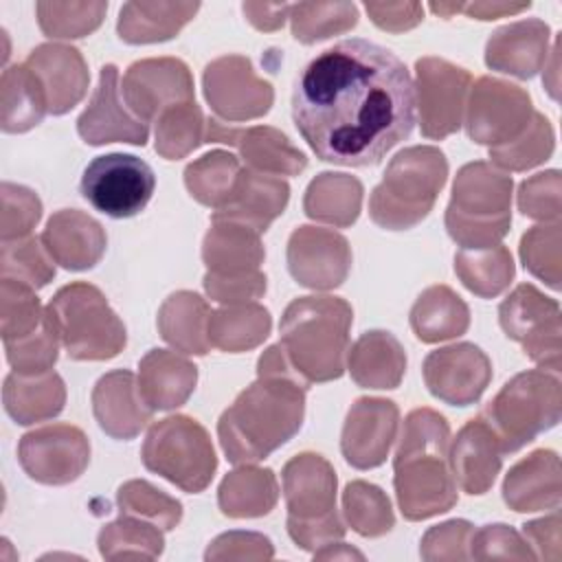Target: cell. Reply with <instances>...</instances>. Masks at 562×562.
Here are the masks:
<instances>
[{"label": "cell", "instance_id": "cell-16", "mask_svg": "<svg viewBox=\"0 0 562 562\" xmlns=\"http://www.w3.org/2000/svg\"><path fill=\"white\" fill-rule=\"evenodd\" d=\"M18 461L33 481L66 485L77 481L88 468L90 441L77 426L48 424L22 435Z\"/></svg>", "mask_w": 562, "mask_h": 562}, {"label": "cell", "instance_id": "cell-59", "mask_svg": "<svg viewBox=\"0 0 562 562\" xmlns=\"http://www.w3.org/2000/svg\"><path fill=\"white\" fill-rule=\"evenodd\" d=\"M364 11L378 29L389 33L408 31L424 18V7L419 2H364Z\"/></svg>", "mask_w": 562, "mask_h": 562}, {"label": "cell", "instance_id": "cell-20", "mask_svg": "<svg viewBox=\"0 0 562 562\" xmlns=\"http://www.w3.org/2000/svg\"><path fill=\"white\" fill-rule=\"evenodd\" d=\"M285 259L299 285L331 290L349 274L351 248L340 233L305 224L290 235Z\"/></svg>", "mask_w": 562, "mask_h": 562}, {"label": "cell", "instance_id": "cell-25", "mask_svg": "<svg viewBox=\"0 0 562 562\" xmlns=\"http://www.w3.org/2000/svg\"><path fill=\"white\" fill-rule=\"evenodd\" d=\"M92 413L99 428L112 439H134L154 411L143 402L132 371L116 369L101 375L92 389Z\"/></svg>", "mask_w": 562, "mask_h": 562}, {"label": "cell", "instance_id": "cell-37", "mask_svg": "<svg viewBox=\"0 0 562 562\" xmlns=\"http://www.w3.org/2000/svg\"><path fill=\"white\" fill-rule=\"evenodd\" d=\"M48 112L44 88L26 64L9 66L0 81V127L7 134L29 132Z\"/></svg>", "mask_w": 562, "mask_h": 562}, {"label": "cell", "instance_id": "cell-47", "mask_svg": "<svg viewBox=\"0 0 562 562\" xmlns=\"http://www.w3.org/2000/svg\"><path fill=\"white\" fill-rule=\"evenodd\" d=\"M553 140L555 136L549 119L540 112H533L529 125L520 132V136H516L507 145L490 149V160L498 169L525 171L544 162L553 154Z\"/></svg>", "mask_w": 562, "mask_h": 562}, {"label": "cell", "instance_id": "cell-17", "mask_svg": "<svg viewBox=\"0 0 562 562\" xmlns=\"http://www.w3.org/2000/svg\"><path fill=\"white\" fill-rule=\"evenodd\" d=\"M202 88L211 110L224 121L259 119L274 101L272 86L257 77L244 55H224L206 64Z\"/></svg>", "mask_w": 562, "mask_h": 562}, {"label": "cell", "instance_id": "cell-8", "mask_svg": "<svg viewBox=\"0 0 562 562\" xmlns=\"http://www.w3.org/2000/svg\"><path fill=\"white\" fill-rule=\"evenodd\" d=\"M46 314L72 360H110L127 342L123 321L92 283L75 281L59 288Z\"/></svg>", "mask_w": 562, "mask_h": 562}, {"label": "cell", "instance_id": "cell-13", "mask_svg": "<svg viewBox=\"0 0 562 562\" xmlns=\"http://www.w3.org/2000/svg\"><path fill=\"white\" fill-rule=\"evenodd\" d=\"M154 189L151 167L132 154L97 156L81 176L83 200L114 220L138 215L151 200Z\"/></svg>", "mask_w": 562, "mask_h": 562}, {"label": "cell", "instance_id": "cell-10", "mask_svg": "<svg viewBox=\"0 0 562 562\" xmlns=\"http://www.w3.org/2000/svg\"><path fill=\"white\" fill-rule=\"evenodd\" d=\"M263 259L266 250L255 228L233 220H211L202 241L206 294L224 305L263 296L266 274L259 270Z\"/></svg>", "mask_w": 562, "mask_h": 562}, {"label": "cell", "instance_id": "cell-43", "mask_svg": "<svg viewBox=\"0 0 562 562\" xmlns=\"http://www.w3.org/2000/svg\"><path fill=\"white\" fill-rule=\"evenodd\" d=\"M99 553L105 560L136 558L154 560L165 549L162 529L149 520L121 514L119 520L105 525L97 538Z\"/></svg>", "mask_w": 562, "mask_h": 562}, {"label": "cell", "instance_id": "cell-21", "mask_svg": "<svg viewBox=\"0 0 562 562\" xmlns=\"http://www.w3.org/2000/svg\"><path fill=\"white\" fill-rule=\"evenodd\" d=\"M400 411L384 397H358L342 426L340 450L345 461L358 470H371L386 461L397 437Z\"/></svg>", "mask_w": 562, "mask_h": 562}, {"label": "cell", "instance_id": "cell-23", "mask_svg": "<svg viewBox=\"0 0 562 562\" xmlns=\"http://www.w3.org/2000/svg\"><path fill=\"white\" fill-rule=\"evenodd\" d=\"M204 143H226L237 147L248 169L270 176H296L307 167V158L288 136L268 125L226 127L215 119L206 121Z\"/></svg>", "mask_w": 562, "mask_h": 562}, {"label": "cell", "instance_id": "cell-42", "mask_svg": "<svg viewBox=\"0 0 562 562\" xmlns=\"http://www.w3.org/2000/svg\"><path fill=\"white\" fill-rule=\"evenodd\" d=\"M454 272L472 294L494 299L512 283L516 268L512 252L496 244L490 248H461L454 255Z\"/></svg>", "mask_w": 562, "mask_h": 562}, {"label": "cell", "instance_id": "cell-2", "mask_svg": "<svg viewBox=\"0 0 562 562\" xmlns=\"http://www.w3.org/2000/svg\"><path fill=\"white\" fill-rule=\"evenodd\" d=\"M310 384L292 369L281 345L257 360V380L222 413L217 437L226 459L248 465L266 459L303 426Z\"/></svg>", "mask_w": 562, "mask_h": 562}, {"label": "cell", "instance_id": "cell-33", "mask_svg": "<svg viewBox=\"0 0 562 562\" xmlns=\"http://www.w3.org/2000/svg\"><path fill=\"white\" fill-rule=\"evenodd\" d=\"M4 411L15 424L29 426L35 422L53 419L66 404L64 380L55 371L24 375L9 373L2 386Z\"/></svg>", "mask_w": 562, "mask_h": 562}, {"label": "cell", "instance_id": "cell-15", "mask_svg": "<svg viewBox=\"0 0 562 562\" xmlns=\"http://www.w3.org/2000/svg\"><path fill=\"white\" fill-rule=\"evenodd\" d=\"M472 77L465 68L439 57L415 61V105L426 138L441 140L463 125Z\"/></svg>", "mask_w": 562, "mask_h": 562}, {"label": "cell", "instance_id": "cell-51", "mask_svg": "<svg viewBox=\"0 0 562 562\" xmlns=\"http://www.w3.org/2000/svg\"><path fill=\"white\" fill-rule=\"evenodd\" d=\"M35 11L44 35L75 40L99 29L108 2H37Z\"/></svg>", "mask_w": 562, "mask_h": 562}, {"label": "cell", "instance_id": "cell-34", "mask_svg": "<svg viewBox=\"0 0 562 562\" xmlns=\"http://www.w3.org/2000/svg\"><path fill=\"white\" fill-rule=\"evenodd\" d=\"M211 310L206 301L189 290L173 292L158 310V331L178 351L204 356L211 351L209 340Z\"/></svg>", "mask_w": 562, "mask_h": 562}, {"label": "cell", "instance_id": "cell-7", "mask_svg": "<svg viewBox=\"0 0 562 562\" xmlns=\"http://www.w3.org/2000/svg\"><path fill=\"white\" fill-rule=\"evenodd\" d=\"M288 505V533L296 547L318 551L345 536L336 509V472L329 461L314 452L292 457L281 472Z\"/></svg>", "mask_w": 562, "mask_h": 562}, {"label": "cell", "instance_id": "cell-26", "mask_svg": "<svg viewBox=\"0 0 562 562\" xmlns=\"http://www.w3.org/2000/svg\"><path fill=\"white\" fill-rule=\"evenodd\" d=\"M24 64L40 79L50 114H66L83 99L90 83V72L86 59L75 46L40 44L29 53Z\"/></svg>", "mask_w": 562, "mask_h": 562}, {"label": "cell", "instance_id": "cell-60", "mask_svg": "<svg viewBox=\"0 0 562 562\" xmlns=\"http://www.w3.org/2000/svg\"><path fill=\"white\" fill-rule=\"evenodd\" d=\"M562 520H560V512L555 509L551 516L538 518V520H529L522 525V536L525 540L538 549L536 558L542 560H560L562 549V533H560Z\"/></svg>", "mask_w": 562, "mask_h": 562}, {"label": "cell", "instance_id": "cell-62", "mask_svg": "<svg viewBox=\"0 0 562 562\" xmlns=\"http://www.w3.org/2000/svg\"><path fill=\"white\" fill-rule=\"evenodd\" d=\"M529 7H531V2H520V4H512V2H472V4H461V11L470 18H476V20H496V18H503V15L520 13Z\"/></svg>", "mask_w": 562, "mask_h": 562}, {"label": "cell", "instance_id": "cell-45", "mask_svg": "<svg viewBox=\"0 0 562 562\" xmlns=\"http://www.w3.org/2000/svg\"><path fill=\"white\" fill-rule=\"evenodd\" d=\"M294 40L314 44L345 33L358 24V7L351 2H299L290 4Z\"/></svg>", "mask_w": 562, "mask_h": 562}, {"label": "cell", "instance_id": "cell-61", "mask_svg": "<svg viewBox=\"0 0 562 562\" xmlns=\"http://www.w3.org/2000/svg\"><path fill=\"white\" fill-rule=\"evenodd\" d=\"M244 15L248 22L259 31H277L283 26L290 4H268V2H244L241 4Z\"/></svg>", "mask_w": 562, "mask_h": 562}, {"label": "cell", "instance_id": "cell-1", "mask_svg": "<svg viewBox=\"0 0 562 562\" xmlns=\"http://www.w3.org/2000/svg\"><path fill=\"white\" fill-rule=\"evenodd\" d=\"M292 119L323 162L378 165L415 127V88L389 48L351 37L318 53L292 94Z\"/></svg>", "mask_w": 562, "mask_h": 562}, {"label": "cell", "instance_id": "cell-24", "mask_svg": "<svg viewBox=\"0 0 562 562\" xmlns=\"http://www.w3.org/2000/svg\"><path fill=\"white\" fill-rule=\"evenodd\" d=\"M454 483L470 494H485L503 465V448L496 432L479 415L463 424L448 450Z\"/></svg>", "mask_w": 562, "mask_h": 562}, {"label": "cell", "instance_id": "cell-18", "mask_svg": "<svg viewBox=\"0 0 562 562\" xmlns=\"http://www.w3.org/2000/svg\"><path fill=\"white\" fill-rule=\"evenodd\" d=\"M121 97L136 119L151 123L167 108L193 101V77L176 57L138 59L123 75Z\"/></svg>", "mask_w": 562, "mask_h": 562}, {"label": "cell", "instance_id": "cell-9", "mask_svg": "<svg viewBox=\"0 0 562 562\" xmlns=\"http://www.w3.org/2000/svg\"><path fill=\"white\" fill-rule=\"evenodd\" d=\"M560 373L547 369H531L514 375L481 413L496 432L503 454L516 452L538 435L551 430L560 422Z\"/></svg>", "mask_w": 562, "mask_h": 562}, {"label": "cell", "instance_id": "cell-48", "mask_svg": "<svg viewBox=\"0 0 562 562\" xmlns=\"http://www.w3.org/2000/svg\"><path fill=\"white\" fill-rule=\"evenodd\" d=\"M46 310L35 290L22 281L2 277L0 283V334L4 342L20 340L42 327Z\"/></svg>", "mask_w": 562, "mask_h": 562}, {"label": "cell", "instance_id": "cell-44", "mask_svg": "<svg viewBox=\"0 0 562 562\" xmlns=\"http://www.w3.org/2000/svg\"><path fill=\"white\" fill-rule=\"evenodd\" d=\"M206 119L195 101L167 108L156 121V151L165 160H180L204 143Z\"/></svg>", "mask_w": 562, "mask_h": 562}, {"label": "cell", "instance_id": "cell-32", "mask_svg": "<svg viewBox=\"0 0 562 562\" xmlns=\"http://www.w3.org/2000/svg\"><path fill=\"white\" fill-rule=\"evenodd\" d=\"M347 369L362 389H395L406 371V353L391 331L371 329L347 351Z\"/></svg>", "mask_w": 562, "mask_h": 562}, {"label": "cell", "instance_id": "cell-5", "mask_svg": "<svg viewBox=\"0 0 562 562\" xmlns=\"http://www.w3.org/2000/svg\"><path fill=\"white\" fill-rule=\"evenodd\" d=\"M448 178V160L432 145H413L395 154L382 182L371 191L369 215L386 231L419 224L435 206Z\"/></svg>", "mask_w": 562, "mask_h": 562}, {"label": "cell", "instance_id": "cell-14", "mask_svg": "<svg viewBox=\"0 0 562 562\" xmlns=\"http://www.w3.org/2000/svg\"><path fill=\"white\" fill-rule=\"evenodd\" d=\"M533 112L527 90L503 79L481 77L470 90L463 123L474 143L492 149L520 136Z\"/></svg>", "mask_w": 562, "mask_h": 562}, {"label": "cell", "instance_id": "cell-63", "mask_svg": "<svg viewBox=\"0 0 562 562\" xmlns=\"http://www.w3.org/2000/svg\"><path fill=\"white\" fill-rule=\"evenodd\" d=\"M314 558L316 560H329V558H334V560L336 558H358V560H362L364 555L360 551L342 544V542H331V544H325L323 549L314 551Z\"/></svg>", "mask_w": 562, "mask_h": 562}, {"label": "cell", "instance_id": "cell-53", "mask_svg": "<svg viewBox=\"0 0 562 562\" xmlns=\"http://www.w3.org/2000/svg\"><path fill=\"white\" fill-rule=\"evenodd\" d=\"M59 338L53 329V323L46 314L42 327L20 340H11L4 342V351H7V360L13 367L15 373H24V375H37V373H46L53 369V364L57 362V351H59Z\"/></svg>", "mask_w": 562, "mask_h": 562}, {"label": "cell", "instance_id": "cell-12", "mask_svg": "<svg viewBox=\"0 0 562 562\" xmlns=\"http://www.w3.org/2000/svg\"><path fill=\"white\" fill-rule=\"evenodd\" d=\"M498 323L505 336L516 340L529 360L540 369L560 373L562 316L555 299L544 296L531 283H520L498 305Z\"/></svg>", "mask_w": 562, "mask_h": 562}, {"label": "cell", "instance_id": "cell-46", "mask_svg": "<svg viewBox=\"0 0 562 562\" xmlns=\"http://www.w3.org/2000/svg\"><path fill=\"white\" fill-rule=\"evenodd\" d=\"M342 512L349 527L364 538L384 536L395 525L389 496L378 485L367 481H351L345 487Z\"/></svg>", "mask_w": 562, "mask_h": 562}, {"label": "cell", "instance_id": "cell-54", "mask_svg": "<svg viewBox=\"0 0 562 562\" xmlns=\"http://www.w3.org/2000/svg\"><path fill=\"white\" fill-rule=\"evenodd\" d=\"M2 213H0V235L2 241H13L29 237L42 217V202L37 193L22 184L2 182L0 187Z\"/></svg>", "mask_w": 562, "mask_h": 562}, {"label": "cell", "instance_id": "cell-22", "mask_svg": "<svg viewBox=\"0 0 562 562\" xmlns=\"http://www.w3.org/2000/svg\"><path fill=\"white\" fill-rule=\"evenodd\" d=\"M123 105L119 70L114 64H105L99 72V83L88 108L77 119L79 136L88 145L130 143L143 147L149 136V125L136 119Z\"/></svg>", "mask_w": 562, "mask_h": 562}, {"label": "cell", "instance_id": "cell-57", "mask_svg": "<svg viewBox=\"0 0 562 562\" xmlns=\"http://www.w3.org/2000/svg\"><path fill=\"white\" fill-rule=\"evenodd\" d=\"M472 531L474 527L468 520L435 525L424 533L419 553L424 560H468Z\"/></svg>", "mask_w": 562, "mask_h": 562}, {"label": "cell", "instance_id": "cell-55", "mask_svg": "<svg viewBox=\"0 0 562 562\" xmlns=\"http://www.w3.org/2000/svg\"><path fill=\"white\" fill-rule=\"evenodd\" d=\"M560 171L549 169L531 176L518 189V209L525 217L560 222Z\"/></svg>", "mask_w": 562, "mask_h": 562}, {"label": "cell", "instance_id": "cell-50", "mask_svg": "<svg viewBox=\"0 0 562 562\" xmlns=\"http://www.w3.org/2000/svg\"><path fill=\"white\" fill-rule=\"evenodd\" d=\"M116 505L121 514L136 516L158 525L162 531L173 529L182 520V505L173 496L154 487L149 481L134 479L119 487Z\"/></svg>", "mask_w": 562, "mask_h": 562}, {"label": "cell", "instance_id": "cell-39", "mask_svg": "<svg viewBox=\"0 0 562 562\" xmlns=\"http://www.w3.org/2000/svg\"><path fill=\"white\" fill-rule=\"evenodd\" d=\"M362 184L349 173L323 171L305 189L303 211L316 222L338 228L351 226L360 215Z\"/></svg>", "mask_w": 562, "mask_h": 562}, {"label": "cell", "instance_id": "cell-27", "mask_svg": "<svg viewBox=\"0 0 562 562\" xmlns=\"http://www.w3.org/2000/svg\"><path fill=\"white\" fill-rule=\"evenodd\" d=\"M40 239L53 261L66 270L94 268L108 244L103 226L77 209H61L53 213Z\"/></svg>", "mask_w": 562, "mask_h": 562}, {"label": "cell", "instance_id": "cell-31", "mask_svg": "<svg viewBox=\"0 0 562 562\" xmlns=\"http://www.w3.org/2000/svg\"><path fill=\"white\" fill-rule=\"evenodd\" d=\"M288 200L290 187L285 180L244 167L231 202L224 209L213 211L211 220L241 222L261 235L272 220L283 213Z\"/></svg>", "mask_w": 562, "mask_h": 562}, {"label": "cell", "instance_id": "cell-35", "mask_svg": "<svg viewBox=\"0 0 562 562\" xmlns=\"http://www.w3.org/2000/svg\"><path fill=\"white\" fill-rule=\"evenodd\" d=\"M200 2H125L116 31L127 44H154L171 40L193 15Z\"/></svg>", "mask_w": 562, "mask_h": 562}, {"label": "cell", "instance_id": "cell-58", "mask_svg": "<svg viewBox=\"0 0 562 562\" xmlns=\"http://www.w3.org/2000/svg\"><path fill=\"white\" fill-rule=\"evenodd\" d=\"M272 542L255 531H228L217 536L206 549V560H270Z\"/></svg>", "mask_w": 562, "mask_h": 562}, {"label": "cell", "instance_id": "cell-11", "mask_svg": "<svg viewBox=\"0 0 562 562\" xmlns=\"http://www.w3.org/2000/svg\"><path fill=\"white\" fill-rule=\"evenodd\" d=\"M143 465L189 494H200L213 481L217 457L206 428L187 415L154 422L140 448Z\"/></svg>", "mask_w": 562, "mask_h": 562}, {"label": "cell", "instance_id": "cell-36", "mask_svg": "<svg viewBox=\"0 0 562 562\" xmlns=\"http://www.w3.org/2000/svg\"><path fill=\"white\" fill-rule=\"evenodd\" d=\"M470 310L448 285L426 288L411 307V327L422 342H441L468 331Z\"/></svg>", "mask_w": 562, "mask_h": 562}, {"label": "cell", "instance_id": "cell-38", "mask_svg": "<svg viewBox=\"0 0 562 562\" xmlns=\"http://www.w3.org/2000/svg\"><path fill=\"white\" fill-rule=\"evenodd\" d=\"M279 498L277 476L268 468L244 465L224 476L217 490V505L231 518H259L274 509Z\"/></svg>", "mask_w": 562, "mask_h": 562}, {"label": "cell", "instance_id": "cell-6", "mask_svg": "<svg viewBox=\"0 0 562 562\" xmlns=\"http://www.w3.org/2000/svg\"><path fill=\"white\" fill-rule=\"evenodd\" d=\"M512 176L485 160L459 169L446 209V231L461 248L501 244L512 224Z\"/></svg>", "mask_w": 562, "mask_h": 562}, {"label": "cell", "instance_id": "cell-28", "mask_svg": "<svg viewBox=\"0 0 562 562\" xmlns=\"http://www.w3.org/2000/svg\"><path fill=\"white\" fill-rule=\"evenodd\" d=\"M549 37V24L536 18L501 26L485 44V64L496 72L531 79L547 64Z\"/></svg>", "mask_w": 562, "mask_h": 562}, {"label": "cell", "instance_id": "cell-30", "mask_svg": "<svg viewBox=\"0 0 562 562\" xmlns=\"http://www.w3.org/2000/svg\"><path fill=\"white\" fill-rule=\"evenodd\" d=\"M198 382V367L180 353L149 349L138 362V391L151 411L182 406Z\"/></svg>", "mask_w": 562, "mask_h": 562}, {"label": "cell", "instance_id": "cell-4", "mask_svg": "<svg viewBox=\"0 0 562 562\" xmlns=\"http://www.w3.org/2000/svg\"><path fill=\"white\" fill-rule=\"evenodd\" d=\"M351 321V305L340 296H299L285 307L279 345L307 384L338 380L345 373Z\"/></svg>", "mask_w": 562, "mask_h": 562}, {"label": "cell", "instance_id": "cell-3", "mask_svg": "<svg viewBox=\"0 0 562 562\" xmlns=\"http://www.w3.org/2000/svg\"><path fill=\"white\" fill-rule=\"evenodd\" d=\"M450 426L432 408L406 415L393 457V487L406 520H426L457 505V483L450 470Z\"/></svg>", "mask_w": 562, "mask_h": 562}, {"label": "cell", "instance_id": "cell-40", "mask_svg": "<svg viewBox=\"0 0 562 562\" xmlns=\"http://www.w3.org/2000/svg\"><path fill=\"white\" fill-rule=\"evenodd\" d=\"M272 327L270 312L259 303H235L211 312L209 340L211 347L239 353L259 347Z\"/></svg>", "mask_w": 562, "mask_h": 562}, {"label": "cell", "instance_id": "cell-41", "mask_svg": "<svg viewBox=\"0 0 562 562\" xmlns=\"http://www.w3.org/2000/svg\"><path fill=\"white\" fill-rule=\"evenodd\" d=\"M241 169L237 156L224 149H213L187 165L184 184L193 200L220 211L231 202Z\"/></svg>", "mask_w": 562, "mask_h": 562}, {"label": "cell", "instance_id": "cell-56", "mask_svg": "<svg viewBox=\"0 0 562 562\" xmlns=\"http://www.w3.org/2000/svg\"><path fill=\"white\" fill-rule=\"evenodd\" d=\"M470 558L474 560H533L529 542L507 525H483L479 531H472L470 538Z\"/></svg>", "mask_w": 562, "mask_h": 562}, {"label": "cell", "instance_id": "cell-49", "mask_svg": "<svg viewBox=\"0 0 562 562\" xmlns=\"http://www.w3.org/2000/svg\"><path fill=\"white\" fill-rule=\"evenodd\" d=\"M520 259L525 270L544 281L551 290H560L562 279V226L544 222L529 228L520 239Z\"/></svg>", "mask_w": 562, "mask_h": 562}, {"label": "cell", "instance_id": "cell-52", "mask_svg": "<svg viewBox=\"0 0 562 562\" xmlns=\"http://www.w3.org/2000/svg\"><path fill=\"white\" fill-rule=\"evenodd\" d=\"M0 272L7 279L22 281L37 290L53 281L55 261L46 252L40 237H22L13 241H2Z\"/></svg>", "mask_w": 562, "mask_h": 562}, {"label": "cell", "instance_id": "cell-29", "mask_svg": "<svg viewBox=\"0 0 562 562\" xmlns=\"http://www.w3.org/2000/svg\"><path fill=\"white\" fill-rule=\"evenodd\" d=\"M503 498L514 512L558 509L562 498L560 459L553 450H533L509 468L503 481Z\"/></svg>", "mask_w": 562, "mask_h": 562}, {"label": "cell", "instance_id": "cell-19", "mask_svg": "<svg viewBox=\"0 0 562 562\" xmlns=\"http://www.w3.org/2000/svg\"><path fill=\"white\" fill-rule=\"evenodd\" d=\"M428 391L450 404L470 406L479 402L492 380V362L472 342H457L430 351L422 364Z\"/></svg>", "mask_w": 562, "mask_h": 562}]
</instances>
